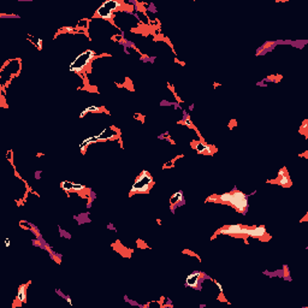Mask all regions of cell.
<instances>
[{"label": "cell", "mask_w": 308, "mask_h": 308, "mask_svg": "<svg viewBox=\"0 0 308 308\" xmlns=\"http://www.w3.org/2000/svg\"><path fill=\"white\" fill-rule=\"evenodd\" d=\"M94 58V52L93 51H86L83 53H81L80 56L71 63L70 65V71L72 72H78L82 69H84V66H87L92 59Z\"/></svg>", "instance_id": "obj_1"}, {"label": "cell", "mask_w": 308, "mask_h": 308, "mask_svg": "<svg viewBox=\"0 0 308 308\" xmlns=\"http://www.w3.org/2000/svg\"><path fill=\"white\" fill-rule=\"evenodd\" d=\"M152 183V177L149 176L148 172H142V175L137 178V180L135 182V184L131 188V193H144L147 191L149 186Z\"/></svg>", "instance_id": "obj_2"}, {"label": "cell", "mask_w": 308, "mask_h": 308, "mask_svg": "<svg viewBox=\"0 0 308 308\" xmlns=\"http://www.w3.org/2000/svg\"><path fill=\"white\" fill-rule=\"evenodd\" d=\"M119 7V3L118 1H115V0H108L106 1L99 10H98V14L104 18V20H110L111 16H112V11L115 9Z\"/></svg>", "instance_id": "obj_3"}, {"label": "cell", "mask_w": 308, "mask_h": 308, "mask_svg": "<svg viewBox=\"0 0 308 308\" xmlns=\"http://www.w3.org/2000/svg\"><path fill=\"white\" fill-rule=\"evenodd\" d=\"M230 202H231L235 207H237L240 211H244V208L247 207V199H246L244 194H242V193H240V191H236V193L231 194Z\"/></svg>", "instance_id": "obj_4"}, {"label": "cell", "mask_w": 308, "mask_h": 308, "mask_svg": "<svg viewBox=\"0 0 308 308\" xmlns=\"http://www.w3.org/2000/svg\"><path fill=\"white\" fill-rule=\"evenodd\" d=\"M200 276H201V272H199V271H196V272H193L191 275L188 276L186 284H187L188 286L195 288V286L197 285V282H199V278H200Z\"/></svg>", "instance_id": "obj_5"}, {"label": "cell", "mask_w": 308, "mask_h": 308, "mask_svg": "<svg viewBox=\"0 0 308 308\" xmlns=\"http://www.w3.org/2000/svg\"><path fill=\"white\" fill-rule=\"evenodd\" d=\"M241 233H247L250 236H255V237H260L265 233V229L264 228H257V229H242Z\"/></svg>", "instance_id": "obj_6"}, {"label": "cell", "mask_w": 308, "mask_h": 308, "mask_svg": "<svg viewBox=\"0 0 308 308\" xmlns=\"http://www.w3.org/2000/svg\"><path fill=\"white\" fill-rule=\"evenodd\" d=\"M241 230H242V228L240 225H230L228 229L220 230V232L222 233H241Z\"/></svg>", "instance_id": "obj_7"}, {"label": "cell", "mask_w": 308, "mask_h": 308, "mask_svg": "<svg viewBox=\"0 0 308 308\" xmlns=\"http://www.w3.org/2000/svg\"><path fill=\"white\" fill-rule=\"evenodd\" d=\"M196 149H197L199 153H207V154L211 153V148L207 147L206 144H202V143H199L197 146H196Z\"/></svg>", "instance_id": "obj_8"}, {"label": "cell", "mask_w": 308, "mask_h": 308, "mask_svg": "<svg viewBox=\"0 0 308 308\" xmlns=\"http://www.w3.org/2000/svg\"><path fill=\"white\" fill-rule=\"evenodd\" d=\"M17 299L21 300V301H24L25 300V286L22 285L20 288V290H18V295H17Z\"/></svg>", "instance_id": "obj_9"}, {"label": "cell", "mask_w": 308, "mask_h": 308, "mask_svg": "<svg viewBox=\"0 0 308 308\" xmlns=\"http://www.w3.org/2000/svg\"><path fill=\"white\" fill-rule=\"evenodd\" d=\"M74 186H75V183H71V182H63L62 183V187H63V189L64 190H71V189H74Z\"/></svg>", "instance_id": "obj_10"}, {"label": "cell", "mask_w": 308, "mask_h": 308, "mask_svg": "<svg viewBox=\"0 0 308 308\" xmlns=\"http://www.w3.org/2000/svg\"><path fill=\"white\" fill-rule=\"evenodd\" d=\"M96 111H99V107H96V106H92V107H88V108H86V110L81 113V117H83L87 112H96Z\"/></svg>", "instance_id": "obj_11"}, {"label": "cell", "mask_w": 308, "mask_h": 308, "mask_svg": "<svg viewBox=\"0 0 308 308\" xmlns=\"http://www.w3.org/2000/svg\"><path fill=\"white\" fill-rule=\"evenodd\" d=\"M180 197H182V194H180V193H177L175 196L171 197V204H176L178 200H180Z\"/></svg>", "instance_id": "obj_12"}, {"label": "cell", "mask_w": 308, "mask_h": 308, "mask_svg": "<svg viewBox=\"0 0 308 308\" xmlns=\"http://www.w3.org/2000/svg\"><path fill=\"white\" fill-rule=\"evenodd\" d=\"M230 199H231V194H224L220 196V200L225 202H230Z\"/></svg>", "instance_id": "obj_13"}, {"label": "cell", "mask_w": 308, "mask_h": 308, "mask_svg": "<svg viewBox=\"0 0 308 308\" xmlns=\"http://www.w3.org/2000/svg\"><path fill=\"white\" fill-rule=\"evenodd\" d=\"M81 189H83V186H81V184H75L74 186V190H81Z\"/></svg>", "instance_id": "obj_14"}, {"label": "cell", "mask_w": 308, "mask_h": 308, "mask_svg": "<svg viewBox=\"0 0 308 308\" xmlns=\"http://www.w3.org/2000/svg\"><path fill=\"white\" fill-rule=\"evenodd\" d=\"M288 180H289L288 177H283V178L280 179V182H279V183H282V184H286V183H288Z\"/></svg>", "instance_id": "obj_15"}]
</instances>
